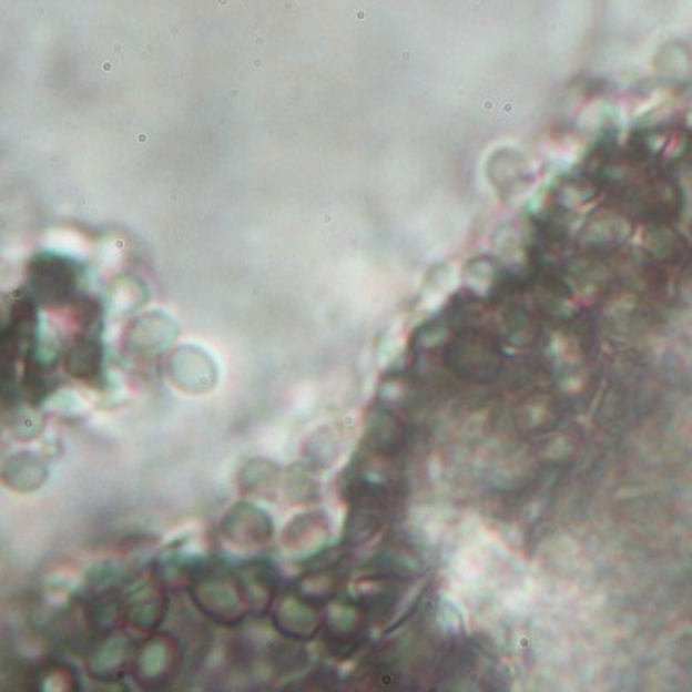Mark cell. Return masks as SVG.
Instances as JSON below:
<instances>
[{"label":"cell","instance_id":"ba28073f","mask_svg":"<svg viewBox=\"0 0 692 692\" xmlns=\"http://www.w3.org/2000/svg\"><path fill=\"white\" fill-rule=\"evenodd\" d=\"M100 364H102L100 346L90 339L78 342L67 356V368L75 379H94L100 373Z\"/></svg>","mask_w":692,"mask_h":692},{"label":"cell","instance_id":"30bf717a","mask_svg":"<svg viewBox=\"0 0 692 692\" xmlns=\"http://www.w3.org/2000/svg\"><path fill=\"white\" fill-rule=\"evenodd\" d=\"M287 539L294 547H313L316 541L327 539V525L323 513H304L294 525L287 527Z\"/></svg>","mask_w":692,"mask_h":692},{"label":"cell","instance_id":"52a82bcc","mask_svg":"<svg viewBox=\"0 0 692 692\" xmlns=\"http://www.w3.org/2000/svg\"><path fill=\"white\" fill-rule=\"evenodd\" d=\"M166 611V601L156 593H144L132 601L125 610V618L138 630H154L161 624Z\"/></svg>","mask_w":692,"mask_h":692},{"label":"cell","instance_id":"7a4b0ae2","mask_svg":"<svg viewBox=\"0 0 692 692\" xmlns=\"http://www.w3.org/2000/svg\"><path fill=\"white\" fill-rule=\"evenodd\" d=\"M30 279L35 294L44 302L63 304L75 292V273L73 266L57 256H40L32 263Z\"/></svg>","mask_w":692,"mask_h":692},{"label":"cell","instance_id":"3957f363","mask_svg":"<svg viewBox=\"0 0 692 692\" xmlns=\"http://www.w3.org/2000/svg\"><path fill=\"white\" fill-rule=\"evenodd\" d=\"M223 535L235 547H261L273 537V525L261 508L240 503L225 518Z\"/></svg>","mask_w":692,"mask_h":692},{"label":"cell","instance_id":"9c48e42d","mask_svg":"<svg viewBox=\"0 0 692 692\" xmlns=\"http://www.w3.org/2000/svg\"><path fill=\"white\" fill-rule=\"evenodd\" d=\"M125 639L121 637H113L111 641H106V644L99 649L92 660H90V672L96 678H111L121 672V665L125 663Z\"/></svg>","mask_w":692,"mask_h":692},{"label":"cell","instance_id":"6da1fadb","mask_svg":"<svg viewBox=\"0 0 692 692\" xmlns=\"http://www.w3.org/2000/svg\"><path fill=\"white\" fill-rule=\"evenodd\" d=\"M192 594L200 610L223 624L240 622L250 608L240 580L215 568L200 570L199 577L194 578Z\"/></svg>","mask_w":692,"mask_h":692},{"label":"cell","instance_id":"7c38bea8","mask_svg":"<svg viewBox=\"0 0 692 692\" xmlns=\"http://www.w3.org/2000/svg\"><path fill=\"white\" fill-rule=\"evenodd\" d=\"M9 472H7V480L11 482V487H16L19 491H32L35 487L42 485L44 480V468L42 464L30 456L28 460V468H19L16 458L7 464Z\"/></svg>","mask_w":692,"mask_h":692},{"label":"cell","instance_id":"8992f818","mask_svg":"<svg viewBox=\"0 0 692 692\" xmlns=\"http://www.w3.org/2000/svg\"><path fill=\"white\" fill-rule=\"evenodd\" d=\"M237 580L246 594L250 610L264 611L273 603V594L277 591V577L268 563L263 561L247 563L240 570Z\"/></svg>","mask_w":692,"mask_h":692},{"label":"cell","instance_id":"277c9868","mask_svg":"<svg viewBox=\"0 0 692 692\" xmlns=\"http://www.w3.org/2000/svg\"><path fill=\"white\" fill-rule=\"evenodd\" d=\"M177 663H180L177 641H173V637L169 634H161L142 649L138 660V678L144 684L159 686L175 674Z\"/></svg>","mask_w":692,"mask_h":692},{"label":"cell","instance_id":"5b68a950","mask_svg":"<svg viewBox=\"0 0 692 692\" xmlns=\"http://www.w3.org/2000/svg\"><path fill=\"white\" fill-rule=\"evenodd\" d=\"M275 627L294 641H306L316 637L325 627V620L314 610V603L304 597H287L275 611Z\"/></svg>","mask_w":692,"mask_h":692},{"label":"cell","instance_id":"8fae6325","mask_svg":"<svg viewBox=\"0 0 692 692\" xmlns=\"http://www.w3.org/2000/svg\"><path fill=\"white\" fill-rule=\"evenodd\" d=\"M337 589H339V577L333 568H329V570H320V572H314L306 578L299 584V597L308 599L311 603L329 601L337 594Z\"/></svg>","mask_w":692,"mask_h":692}]
</instances>
